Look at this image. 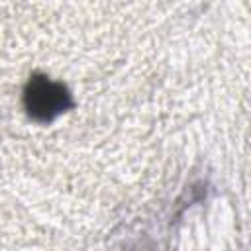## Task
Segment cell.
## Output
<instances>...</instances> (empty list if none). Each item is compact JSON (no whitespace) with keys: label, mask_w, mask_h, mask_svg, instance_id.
Segmentation results:
<instances>
[{"label":"cell","mask_w":251,"mask_h":251,"mask_svg":"<svg viewBox=\"0 0 251 251\" xmlns=\"http://www.w3.org/2000/svg\"><path fill=\"white\" fill-rule=\"evenodd\" d=\"M71 106L67 88L45 76H33L25 86V108L39 122H49Z\"/></svg>","instance_id":"cell-1"}]
</instances>
